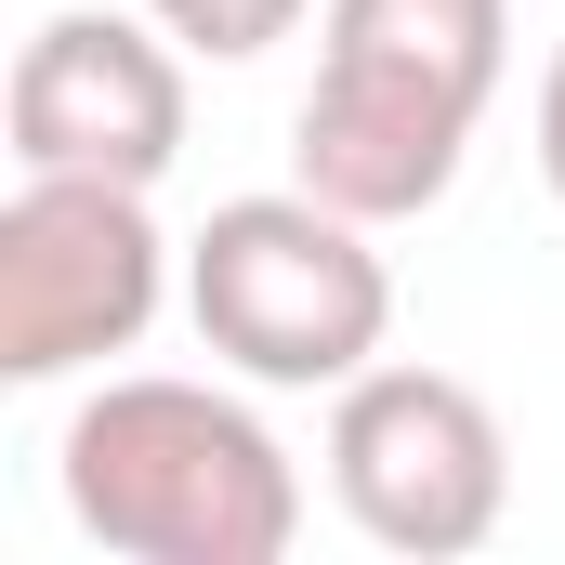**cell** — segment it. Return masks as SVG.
Masks as SVG:
<instances>
[{
    "label": "cell",
    "instance_id": "obj_2",
    "mask_svg": "<svg viewBox=\"0 0 565 565\" xmlns=\"http://www.w3.org/2000/svg\"><path fill=\"white\" fill-rule=\"evenodd\" d=\"M53 487L79 513V540L132 565H277L302 540V473L277 422L224 382H171L119 369L93 382L53 434Z\"/></svg>",
    "mask_w": 565,
    "mask_h": 565
},
{
    "label": "cell",
    "instance_id": "obj_6",
    "mask_svg": "<svg viewBox=\"0 0 565 565\" xmlns=\"http://www.w3.org/2000/svg\"><path fill=\"white\" fill-rule=\"evenodd\" d=\"M184 40L158 13H53L26 26L13 53V93H0V132L13 171H93V184H171L184 158Z\"/></svg>",
    "mask_w": 565,
    "mask_h": 565
},
{
    "label": "cell",
    "instance_id": "obj_4",
    "mask_svg": "<svg viewBox=\"0 0 565 565\" xmlns=\"http://www.w3.org/2000/svg\"><path fill=\"white\" fill-rule=\"evenodd\" d=\"M329 500H342V526L369 553L460 565L513 513V434L460 369L382 355V369H355L329 395Z\"/></svg>",
    "mask_w": 565,
    "mask_h": 565
},
{
    "label": "cell",
    "instance_id": "obj_7",
    "mask_svg": "<svg viewBox=\"0 0 565 565\" xmlns=\"http://www.w3.org/2000/svg\"><path fill=\"white\" fill-rule=\"evenodd\" d=\"M198 66H250V53H277V40H302V13L316 0H145Z\"/></svg>",
    "mask_w": 565,
    "mask_h": 565
},
{
    "label": "cell",
    "instance_id": "obj_1",
    "mask_svg": "<svg viewBox=\"0 0 565 565\" xmlns=\"http://www.w3.org/2000/svg\"><path fill=\"white\" fill-rule=\"evenodd\" d=\"M513 79V0H316V93L289 184L355 224H422Z\"/></svg>",
    "mask_w": 565,
    "mask_h": 565
},
{
    "label": "cell",
    "instance_id": "obj_5",
    "mask_svg": "<svg viewBox=\"0 0 565 565\" xmlns=\"http://www.w3.org/2000/svg\"><path fill=\"white\" fill-rule=\"evenodd\" d=\"M171 302V237L145 184L26 171L0 198V382H79L132 355Z\"/></svg>",
    "mask_w": 565,
    "mask_h": 565
},
{
    "label": "cell",
    "instance_id": "obj_3",
    "mask_svg": "<svg viewBox=\"0 0 565 565\" xmlns=\"http://www.w3.org/2000/svg\"><path fill=\"white\" fill-rule=\"evenodd\" d=\"M369 237L382 224L329 211L316 184L224 198L184 237V316H198V342L237 382H264V395H342L395 342V264Z\"/></svg>",
    "mask_w": 565,
    "mask_h": 565
},
{
    "label": "cell",
    "instance_id": "obj_8",
    "mask_svg": "<svg viewBox=\"0 0 565 565\" xmlns=\"http://www.w3.org/2000/svg\"><path fill=\"white\" fill-rule=\"evenodd\" d=\"M540 184H553V211H565V40H553V66H540Z\"/></svg>",
    "mask_w": 565,
    "mask_h": 565
}]
</instances>
